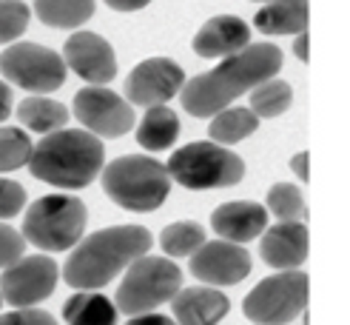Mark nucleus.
<instances>
[{"label": "nucleus", "instance_id": "nucleus-1", "mask_svg": "<svg viewBox=\"0 0 350 325\" xmlns=\"http://www.w3.org/2000/svg\"><path fill=\"white\" fill-rule=\"evenodd\" d=\"M279 68H282V51L273 43L245 46L237 55L225 57L214 72L197 75L183 83L180 103L191 117H214L222 109H231V103L239 94L276 77Z\"/></svg>", "mask_w": 350, "mask_h": 325}, {"label": "nucleus", "instance_id": "nucleus-2", "mask_svg": "<svg viewBox=\"0 0 350 325\" xmlns=\"http://www.w3.org/2000/svg\"><path fill=\"white\" fill-rule=\"evenodd\" d=\"M151 246L154 237L143 226H111L94 231L68 254L63 265V280L75 291H100L122 268H129L137 257L148 254Z\"/></svg>", "mask_w": 350, "mask_h": 325}, {"label": "nucleus", "instance_id": "nucleus-3", "mask_svg": "<svg viewBox=\"0 0 350 325\" xmlns=\"http://www.w3.org/2000/svg\"><path fill=\"white\" fill-rule=\"evenodd\" d=\"M106 146L85 129H57L46 134L29 154V171L49 185L85 188L100 174Z\"/></svg>", "mask_w": 350, "mask_h": 325}, {"label": "nucleus", "instance_id": "nucleus-4", "mask_svg": "<svg viewBox=\"0 0 350 325\" xmlns=\"http://www.w3.org/2000/svg\"><path fill=\"white\" fill-rule=\"evenodd\" d=\"M168 171L163 163L146 154H126L103 168V192L120 209L129 211H157L168 197Z\"/></svg>", "mask_w": 350, "mask_h": 325}, {"label": "nucleus", "instance_id": "nucleus-5", "mask_svg": "<svg viewBox=\"0 0 350 325\" xmlns=\"http://www.w3.org/2000/svg\"><path fill=\"white\" fill-rule=\"evenodd\" d=\"M85 203L72 194H46L23 214V239L43 251H68L85 231Z\"/></svg>", "mask_w": 350, "mask_h": 325}, {"label": "nucleus", "instance_id": "nucleus-6", "mask_svg": "<svg viewBox=\"0 0 350 325\" xmlns=\"http://www.w3.org/2000/svg\"><path fill=\"white\" fill-rule=\"evenodd\" d=\"M168 177L188 192L228 188L245 177V160L219 143H188L168 157Z\"/></svg>", "mask_w": 350, "mask_h": 325}, {"label": "nucleus", "instance_id": "nucleus-7", "mask_svg": "<svg viewBox=\"0 0 350 325\" xmlns=\"http://www.w3.org/2000/svg\"><path fill=\"white\" fill-rule=\"evenodd\" d=\"M183 285L180 265L168 257H137L117 288V311L126 317L148 314L157 305L168 302Z\"/></svg>", "mask_w": 350, "mask_h": 325}, {"label": "nucleus", "instance_id": "nucleus-8", "mask_svg": "<svg viewBox=\"0 0 350 325\" xmlns=\"http://www.w3.org/2000/svg\"><path fill=\"white\" fill-rule=\"evenodd\" d=\"M308 308V274L279 271L242 300V314L256 325H288Z\"/></svg>", "mask_w": 350, "mask_h": 325}, {"label": "nucleus", "instance_id": "nucleus-9", "mask_svg": "<svg viewBox=\"0 0 350 325\" xmlns=\"http://www.w3.org/2000/svg\"><path fill=\"white\" fill-rule=\"evenodd\" d=\"M0 75L31 94H49L66 83V63L55 49L40 43H14L0 55Z\"/></svg>", "mask_w": 350, "mask_h": 325}, {"label": "nucleus", "instance_id": "nucleus-10", "mask_svg": "<svg viewBox=\"0 0 350 325\" xmlns=\"http://www.w3.org/2000/svg\"><path fill=\"white\" fill-rule=\"evenodd\" d=\"M57 277H60V268L51 257L46 254L21 257V260H14L12 265L3 268L0 297L9 300V305L14 308H31L43 302L57 288Z\"/></svg>", "mask_w": 350, "mask_h": 325}, {"label": "nucleus", "instance_id": "nucleus-11", "mask_svg": "<svg viewBox=\"0 0 350 325\" xmlns=\"http://www.w3.org/2000/svg\"><path fill=\"white\" fill-rule=\"evenodd\" d=\"M75 117L94 137H122L134 126L131 103H126L117 92L103 86H85L75 94Z\"/></svg>", "mask_w": 350, "mask_h": 325}, {"label": "nucleus", "instance_id": "nucleus-12", "mask_svg": "<svg viewBox=\"0 0 350 325\" xmlns=\"http://www.w3.org/2000/svg\"><path fill=\"white\" fill-rule=\"evenodd\" d=\"M185 83V72L180 63L168 57H148L134 66V72L126 77V97L134 106H165L171 97H177Z\"/></svg>", "mask_w": 350, "mask_h": 325}, {"label": "nucleus", "instance_id": "nucleus-13", "mask_svg": "<svg viewBox=\"0 0 350 325\" xmlns=\"http://www.w3.org/2000/svg\"><path fill=\"white\" fill-rule=\"evenodd\" d=\"M191 274L208 285H237L251 274V254L228 239L202 243L191 254Z\"/></svg>", "mask_w": 350, "mask_h": 325}, {"label": "nucleus", "instance_id": "nucleus-14", "mask_svg": "<svg viewBox=\"0 0 350 325\" xmlns=\"http://www.w3.org/2000/svg\"><path fill=\"white\" fill-rule=\"evenodd\" d=\"M63 63L66 68L77 72L89 86H106L117 77V57L106 38L94 31H77L63 46Z\"/></svg>", "mask_w": 350, "mask_h": 325}, {"label": "nucleus", "instance_id": "nucleus-15", "mask_svg": "<svg viewBox=\"0 0 350 325\" xmlns=\"http://www.w3.org/2000/svg\"><path fill=\"white\" fill-rule=\"evenodd\" d=\"M259 254L276 271H296L308 260V229L302 222H276L262 231Z\"/></svg>", "mask_w": 350, "mask_h": 325}, {"label": "nucleus", "instance_id": "nucleus-16", "mask_svg": "<svg viewBox=\"0 0 350 325\" xmlns=\"http://www.w3.org/2000/svg\"><path fill=\"white\" fill-rule=\"evenodd\" d=\"M245 46H251V26L234 14H217L194 34V51L205 60L231 57Z\"/></svg>", "mask_w": 350, "mask_h": 325}, {"label": "nucleus", "instance_id": "nucleus-17", "mask_svg": "<svg viewBox=\"0 0 350 325\" xmlns=\"http://www.w3.org/2000/svg\"><path fill=\"white\" fill-rule=\"evenodd\" d=\"M214 231L228 239V243H251L262 231L268 229V209L251 200H237V203H222L211 214Z\"/></svg>", "mask_w": 350, "mask_h": 325}, {"label": "nucleus", "instance_id": "nucleus-18", "mask_svg": "<svg viewBox=\"0 0 350 325\" xmlns=\"http://www.w3.org/2000/svg\"><path fill=\"white\" fill-rule=\"evenodd\" d=\"M228 297L219 294L217 288H180L171 297V314L177 325H217L228 314Z\"/></svg>", "mask_w": 350, "mask_h": 325}, {"label": "nucleus", "instance_id": "nucleus-19", "mask_svg": "<svg viewBox=\"0 0 350 325\" xmlns=\"http://www.w3.org/2000/svg\"><path fill=\"white\" fill-rule=\"evenodd\" d=\"M262 34H299L308 31V0H268L254 17Z\"/></svg>", "mask_w": 350, "mask_h": 325}, {"label": "nucleus", "instance_id": "nucleus-20", "mask_svg": "<svg viewBox=\"0 0 350 325\" xmlns=\"http://www.w3.org/2000/svg\"><path fill=\"white\" fill-rule=\"evenodd\" d=\"M66 325H117V305L97 291H77L63 305Z\"/></svg>", "mask_w": 350, "mask_h": 325}, {"label": "nucleus", "instance_id": "nucleus-21", "mask_svg": "<svg viewBox=\"0 0 350 325\" xmlns=\"http://www.w3.org/2000/svg\"><path fill=\"white\" fill-rule=\"evenodd\" d=\"M180 134V117L168 106H151L137 126V143L146 151H165Z\"/></svg>", "mask_w": 350, "mask_h": 325}, {"label": "nucleus", "instance_id": "nucleus-22", "mask_svg": "<svg viewBox=\"0 0 350 325\" xmlns=\"http://www.w3.org/2000/svg\"><path fill=\"white\" fill-rule=\"evenodd\" d=\"M17 120L38 134H51L57 129H66L68 109L51 97L34 94V97H26L23 103H17Z\"/></svg>", "mask_w": 350, "mask_h": 325}, {"label": "nucleus", "instance_id": "nucleus-23", "mask_svg": "<svg viewBox=\"0 0 350 325\" xmlns=\"http://www.w3.org/2000/svg\"><path fill=\"white\" fill-rule=\"evenodd\" d=\"M40 23L55 29H77L94 14V0H34Z\"/></svg>", "mask_w": 350, "mask_h": 325}, {"label": "nucleus", "instance_id": "nucleus-24", "mask_svg": "<svg viewBox=\"0 0 350 325\" xmlns=\"http://www.w3.org/2000/svg\"><path fill=\"white\" fill-rule=\"evenodd\" d=\"M259 126V117L251 109H222L214 114L211 126H208V137L219 146H234L245 137H251Z\"/></svg>", "mask_w": 350, "mask_h": 325}, {"label": "nucleus", "instance_id": "nucleus-25", "mask_svg": "<svg viewBox=\"0 0 350 325\" xmlns=\"http://www.w3.org/2000/svg\"><path fill=\"white\" fill-rule=\"evenodd\" d=\"M251 112L256 117H279L282 112L291 109V103H293V89H291V83L285 80H279V77H271L265 83H259L251 89Z\"/></svg>", "mask_w": 350, "mask_h": 325}, {"label": "nucleus", "instance_id": "nucleus-26", "mask_svg": "<svg viewBox=\"0 0 350 325\" xmlns=\"http://www.w3.org/2000/svg\"><path fill=\"white\" fill-rule=\"evenodd\" d=\"M202 243H205V231L200 222H191V220L171 222L160 234V246L168 257H191Z\"/></svg>", "mask_w": 350, "mask_h": 325}, {"label": "nucleus", "instance_id": "nucleus-27", "mask_svg": "<svg viewBox=\"0 0 350 325\" xmlns=\"http://www.w3.org/2000/svg\"><path fill=\"white\" fill-rule=\"evenodd\" d=\"M265 209L279 220V222H302L308 217L302 192L291 183H276L265 197Z\"/></svg>", "mask_w": 350, "mask_h": 325}, {"label": "nucleus", "instance_id": "nucleus-28", "mask_svg": "<svg viewBox=\"0 0 350 325\" xmlns=\"http://www.w3.org/2000/svg\"><path fill=\"white\" fill-rule=\"evenodd\" d=\"M29 154H31V140L23 129L14 126L0 129V174L23 168L29 163Z\"/></svg>", "mask_w": 350, "mask_h": 325}, {"label": "nucleus", "instance_id": "nucleus-29", "mask_svg": "<svg viewBox=\"0 0 350 325\" xmlns=\"http://www.w3.org/2000/svg\"><path fill=\"white\" fill-rule=\"evenodd\" d=\"M29 6L21 0H0V43L17 40L29 26Z\"/></svg>", "mask_w": 350, "mask_h": 325}, {"label": "nucleus", "instance_id": "nucleus-30", "mask_svg": "<svg viewBox=\"0 0 350 325\" xmlns=\"http://www.w3.org/2000/svg\"><path fill=\"white\" fill-rule=\"evenodd\" d=\"M26 209V192L21 183L0 177V220H12Z\"/></svg>", "mask_w": 350, "mask_h": 325}, {"label": "nucleus", "instance_id": "nucleus-31", "mask_svg": "<svg viewBox=\"0 0 350 325\" xmlns=\"http://www.w3.org/2000/svg\"><path fill=\"white\" fill-rule=\"evenodd\" d=\"M26 251V239L21 231H14L6 222H0V268L12 265L14 260H21Z\"/></svg>", "mask_w": 350, "mask_h": 325}, {"label": "nucleus", "instance_id": "nucleus-32", "mask_svg": "<svg viewBox=\"0 0 350 325\" xmlns=\"http://www.w3.org/2000/svg\"><path fill=\"white\" fill-rule=\"evenodd\" d=\"M0 325H57V320L51 317L43 308H17V311H9L0 317Z\"/></svg>", "mask_w": 350, "mask_h": 325}, {"label": "nucleus", "instance_id": "nucleus-33", "mask_svg": "<svg viewBox=\"0 0 350 325\" xmlns=\"http://www.w3.org/2000/svg\"><path fill=\"white\" fill-rule=\"evenodd\" d=\"M126 325H177L174 320H168V317H163V314H137V317H131Z\"/></svg>", "mask_w": 350, "mask_h": 325}, {"label": "nucleus", "instance_id": "nucleus-34", "mask_svg": "<svg viewBox=\"0 0 350 325\" xmlns=\"http://www.w3.org/2000/svg\"><path fill=\"white\" fill-rule=\"evenodd\" d=\"M308 160H310V154L308 151H299V154H293V160H291V168H293V174L305 180L308 183Z\"/></svg>", "mask_w": 350, "mask_h": 325}, {"label": "nucleus", "instance_id": "nucleus-35", "mask_svg": "<svg viewBox=\"0 0 350 325\" xmlns=\"http://www.w3.org/2000/svg\"><path fill=\"white\" fill-rule=\"evenodd\" d=\"M106 3L114 12H137V9H146L151 0H106Z\"/></svg>", "mask_w": 350, "mask_h": 325}, {"label": "nucleus", "instance_id": "nucleus-36", "mask_svg": "<svg viewBox=\"0 0 350 325\" xmlns=\"http://www.w3.org/2000/svg\"><path fill=\"white\" fill-rule=\"evenodd\" d=\"M9 112H12V92H9V83L0 80V123L9 117Z\"/></svg>", "mask_w": 350, "mask_h": 325}, {"label": "nucleus", "instance_id": "nucleus-37", "mask_svg": "<svg viewBox=\"0 0 350 325\" xmlns=\"http://www.w3.org/2000/svg\"><path fill=\"white\" fill-rule=\"evenodd\" d=\"M293 55L299 57V60H305V63H308V57H310V51H308V31H299V34H296Z\"/></svg>", "mask_w": 350, "mask_h": 325}, {"label": "nucleus", "instance_id": "nucleus-38", "mask_svg": "<svg viewBox=\"0 0 350 325\" xmlns=\"http://www.w3.org/2000/svg\"><path fill=\"white\" fill-rule=\"evenodd\" d=\"M0 305H3V297H0Z\"/></svg>", "mask_w": 350, "mask_h": 325}, {"label": "nucleus", "instance_id": "nucleus-39", "mask_svg": "<svg viewBox=\"0 0 350 325\" xmlns=\"http://www.w3.org/2000/svg\"><path fill=\"white\" fill-rule=\"evenodd\" d=\"M262 3H268V0H262Z\"/></svg>", "mask_w": 350, "mask_h": 325}]
</instances>
